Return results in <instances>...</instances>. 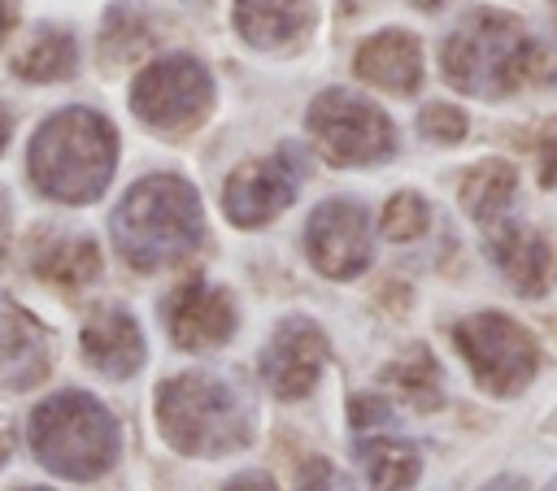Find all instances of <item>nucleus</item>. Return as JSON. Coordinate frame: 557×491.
Listing matches in <instances>:
<instances>
[{"instance_id": "nucleus-34", "label": "nucleus", "mask_w": 557, "mask_h": 491, "mask_svg": "<svg viewBox=\"0 0 557 491\" xmlns=\"http://www.w3.org/2000/svg\"><path fill=\"white\" fill-rule=\"evenodd\" d=\"M409 4H413V9H426V13H435L444 0H409Z\"/></svg>"}, {"instance_id": "nucleus-17", "label": "nucleus", "mask_w": 557, "mask_h": 491, "mask_svg": "<svg viewBox=\"0 0 557 491\" xmlns=\"http://www.w3.org/2000/svg\"><path fill=\"white\" fill-rule=\"evenodd\" d=\"M313 26V0H235V30L252 48H287Z\"/></svg>"}, {"instance_id": "nucleus-8", "label": "nucleus", "mask_w": 557, "mask_h": 491, "mask_svg": "<svg viewBox=\"0 0 557 491\" xmlns=\"http://www.w3.org/2000/svg\"><path fill=\"white\" fill-rule=\"evenodd\" d=\"M213 109V74L191 56L174 52L139 70L131 87V113L157 135H183Z\"/></svg>"}, {"instance_id": "nucleus-36", "label": "nucleus", "mask_w": 557, "mask_h": 491, "mask_svg": "<svg viewBox=\"0 0 557 491\" xmlns=\"http://www.w3.org/2000/svg\"><path fill=\"white\" fill-rule=\"evenodd\" d=\"M540 491H557V474H553V478H548V482H544Z\"/></svg>"}, {"instance_id": "nucleus-20", "label": "nucleus", "mask_w": 557, "mask_h": 491, "mask_svg": "<svg viewBox=\"0 0 557 491\" xmlns=\"http://www.w3.org/2000/svg\"><path fill=\"white\" fill-rule=\"evenodd\" d=\"M513 196H518V169L500 156L474 161L457 182V200H461L466 217L479 222V226H492L496 217H505Z\"/></svg>"}, {"instance_id": "nucleus-18", "label": "nucleus", "mask_w": 557, "mask_h": 491, "mask_svg": "<svg viewBox=\"0 0 557 491\" xmlns=\"http://www.w3.org/2000/svg\"><path fill=\"white\" fill-rule=\"evenodd\" d=\"M30 269L52 287H87L100 274V248L83 230H52L30 252Z\"/></svg>"}, {"instance_id": "nucleus-27", "label": "nucleus", "mask_w": 557, "mask_h": 491, "mask_svg": "<svg viewBox=\"0 0 557 491\" xmlns=\"http://www.w3.org/2000/svg\"><path fill=\"white\" fill-rule=\"evenodd\" d=\"M348 421H352V430H379V426H392V404H387V395H379V391H361V395H352L348 400Z\"/></svg>"}, {"instance_id": "nucleus-22", "label": "nucleus", "mask_w": 557, "mask_h": 491, "mask_svg": "<svg viewBox=\"0 0 557 491\" xmlns=\"http://www.w3.org/2000/svg\"><path fill=\"white\" fill-rule=\"evenodd\" d=\"M78 70V43L65 26H39L30 43L13 56V74L26 83H61Z\"/></svg>"}, {"instance_id": "nucleus-3", "label": "nucleus", "mask_w": 557, "mask_h": 491, "mask_svg": "<svg viewBox=\"0 0 557 491\" xmlns=\"http://www.w3.org/2000/svg\"><path fill=\"white\" fill-rule=\"evenodd\" d=\"M117 165V130L87 104L57 109L44 117L26 148V169L39 196L57 204H91L104 196Z\"/></svg>"}, {"instance_id": "nucleus-23", "label": "nucleus", "mask_w": 557, "mask_h": 491, "mask_svg": "<svg viewBox=\"0 0 557 491\" xmlns=\"http://www.w3.org/2000/svg\"><path fill=\"white\" fill-rule=\"evenodd\" d=\"M426 226H431V204H426L418 191H396V196L383 204V217H379L383 239L409 243V239L426 235Z\"/></svg>"}, {"instance_id": "nucleus-1", "label": "nucleus", "mask_w": 557, "mask_h": 491, "mask_svg": "<svg viewBox=\"0 0 557 491\" xmlns=\"http://www.w3.org/2000/svg\"><path fill=\"white\" fill-rule=\"evenodd\" d=\"M440 74L448 87L474 100H505L557 78L553 52L531 35V26L509 13L479 4L453 22L440 43Z\"/></svg>"}, {"instance_id": "nucleus-11", "label": "nucleus", "mask_w": 557, "mask_h": 491, "mask_svg": "<svg viewBox=\"0 0 557 491\" xmlns=\"http://www.w3.org/2000/svg\"><path fill=\"white\" fill-rule=\"evenodd\" d=\"M326 356H331V343H326V330L313 322V317H283L270 335V343L261 348V382L278 395V400H305L322 369H326Z\"/></svg>"}, {"instance_id": "nucleus-19", "label": "nucleus", "mask_w": 557, "mask_h": 491, "mask_svg": "<svg viewBox=\"0 0 557 491\" xmlns=\"http://www.w3.org/2000/svg\"><path fill=\"white\" fill-rule=\"evenodd\" d=\"M357 465L370 491H413L422 478V448L392 435H361Z\"/></svg>"}, {"instance_id": "nucleus-12", "label": "nucleus", "mask_w": 557, "mask_h": 491, "mask_svg": "<svg viewBox=\"0 0 557 491\" xmlns=\"http://www.w3.org/2000/svg\"><path fill=\"white\" fill-rule=\"evenodd\" d=\"M161 322H165V335H170L174 348L209 352V348H222L235 335L239 313H235V300H231L226 287H218L209 278H183L165 295Z\"/></svg>"}, {"instance_id": "nucleus-24", "label": "nucleus", "mask_w": 557, "mask_h": 491, "mask_svg": "<svg viewBox=\"0 0 557 491\" xmlns=\"http://www.w3.org/2000/svg\"><path fill=\"white\" fill-rule=\"evenodd\" d=\"M418 130H422V139H431V143H440V148H453V143L466 139L470 117H466L457 104H448V100H431V104H422V113H418Z\"/></svg>"}, {"instance_id": "nucleus-5", "label": "nucleus", "mask_w": 557, "mask_h": 491, "mask_svg": "<svg viewBox=\"0 0 557 491\" xmlns=\"http://www.w3.org/2000/svg\"><path fill=\"white\" fill-rule=\"evenodd\" d=\"M26 435L35 461L48 474L74 482L109 474L122 456V426L109 404H100L91 391H57L39 400L26 421Z\"/></svg>"}, {"instance_id": "nucleus-30", "label": "nucleus", "mask_w": 557, "mask_h": 491, "mask_svg": "<svg viewBox=\"0 0 557 491\" xmlns=\"http://www.w3.org/2000/svg\"><path fill=\"white\" fill-rule=\"evenodd\" d=\"M479 491H531V482H527V474H496Z\"/></svg>"}, {"instance_id": "nucleus-10", "label": "nucleus", "mask_w": 557, "mask_h": 491, "mask_svg": "<svg viewBox=\"0 0 557 491\" xmlns=\"http://www.w3.org/2000/svg\"><path fill=\"white\" fill-rule=\"evenodd\" d=\"M300 178H305V165L292 152H270L261 161L239 165L222 187V209H226L231 226L257 230V226L274 222L296 200Z\"/></svg>"}, {"instance_id": "nucleus-31", "label": "nucleus", "mask_w": 557, "mask_h": 491, "mask_svg": "<svg viewBox=\"0 0 557 491\" xmlns=\"http://www.w3.org/2000/svg\"><path fill=\"white\" fill-rule=\"evenodd\" d=\"M9 456H13V426H9V417L0 413V469L9 465Z\"/></svg>"}, {"instance_id": "nucleus-28", "label": "nucleus", "mask_w": 557, "mask_h": 491, "mask_svg": "<svg viewBox=\"0 0 557 491\" xmlns=\"http://www.w3.org/2000/svg\"><path fill=\"white\" fill-rule=\"evenodd\" d=\"M296 491H361L339 465H331V461H322V456H313L305 469H300V482H296Z\"/></svg>"}, {"instance_id": "nucleus-13", "label": "nucleus", "mask_w": 557, "mask_h": 491, "mask_svg": "<svg viewBox=\"0 0 557 491\" xmlns=\"http://www.w3.org/2000/svg\"><path fill=\"white\" fill-rule=\"evenodd\" d=\"M483 230H487L483 248H487L492 265L500 269V278L509 282L513 295L540 300V295L553 291V282H557V252H553V243H548L544 230H535L531 222L509 217V213L496 217Z\"/></svg>"}, {"instance_id": "nucleus-21", "label": "nucleus", "mask_w": 557, "mask_h": 491, "mask_svg": "<svg viewBox=\"0 0 557 491\" xmlns=\"http://www.w3.org/2000/svg\"><path fill=\"white\" fill-rule=\"evenodd\" d=\"M383 382H387L405 404H413L418 413H435V408L444 404V374H440V361L431 356L426 343H413V348H405L396 361H387Z\"/></svg>"}, {"instance_id": "nucleus-38", "label": "nucleus", "mask_w": 557, "mask_h": 491, "mask_svg": "<svg viewBox=\"0 0 557 491\" xmlns=\"http://www.w3.org/2000/svg\"><path fill=\"white\" fill-rule=\"evenodd\" d=\"M548 4H553V22H557V0H548Z\"/></svg>"}, {"instance_id": "nucleus-14", "label": "nucleus", "mask_w": 557, "mask_h": 491, "mask_svg": "<svg viewBox=\"0 0 557 491\" xmlns=\"http://www.w3.org/2000/svg\"><path fill=\"white\" fill-rule=\"evenodd\" d=\"M78 348H83V361L113 378V382H126L139 374V365L148 361V343H144V330L139 322L122 309V304H100L87 313L83 330H78Z\"/></svg>"}, {"instance_id": "nucleus-33", "label": "nucleus", "mask_w": 557, "mask_h": 491, "mask_svg": "<svg viewBox=\"0 0 557 491\" xmlns=\"http://www.w3.org/2000/svg\"><path fill=\"white\" fill-rule=\"evenodd\" d=\"M540 430H544V435H557V408H553V413L540 421Z\"/></svg>"}, {"instance_id": "nucleus-2", "label": "nucleus", "mask_w": 557, "mask_h": 491, "mask_svg": "<svg viewBox=\"0 0 557 491\" xmlns=\"http://www.w3.org/2000/svg\"><path fill=\"white\" fill-rule=\"evenodd\" d=\"M109 235H113L117 256L131 269L139 274L170 269L205 243L200 196L178 174H148L117 200L109 217Z\"/></svg>"}, {"instance_id": "nucleus-26", "label": "nucleus", "mask_w": 557, "mask_h": 491, "mask_svg": "<svg viewBox=\"0 0 557 491\" xmlns=\"http://www.w3.org/2000/svg\"><path fill=\"white\" fill-rule=\"evenodd\" d=\"M531 156H535V178H540V187L557 196V113L544 117V122L531 130Z\"/></svg>"}, {"instance_id": "nucleus-6", "label": "nucleus", "mask_w": 557, "mask_h": 491, "mask_svg": "<svg viewBox=\"0 0 557 491\" xmlns=\"http://www.w3.org/2000/svg\"><path fill=\"white\" fill-rule=\"evenodd\" d=\"M453 348L461 352L474 387L492 400H518L544 365L540 339L518 317H509L500 309H474V313L457 317Z\"/></svg>"}, {"instance_id": "nucleus-29", "label": "nucleus", "mask_w": 557, "mask_h": 491, "mask_svg": "<svg viewBox=\"0 0 557 491\" xmlns=\"http://www.w3.org/2000/svg\"><path fill=\"white\" fill-rule=\"evenodd\" d=\"M222 491H278V487H274V478H270V474L252 469V474H235Z\"/></svg>"}, {"instance_id": "nucleus-9", "label": "nucleus", "mask_w": 557, "mask_h": 491, "mask_svg": "<svg viewBox=\"0 0 557 491\" xmlns=\"http://www.w3.org/2000/svg\"><path fill=\"white\" fill-rule=\"evenodd\" d=\"M305 256L322 278H361L374 261V230L366 204L352 196L322 200L305 222Z\"/></svg>"}, {"instance_id": "nucleus-35", "label": "nucleus", "mask_w": 557, "mask_h": 491, "mask_svg": "<svg viewBox=\"0 0 557 491\" xmlns=\"http://www.w3.org/2000/svg\"><path fill=\"white\" fill-rule=\"evenodd\" d=\"M4 30H9V4L0 0V39H4Z\"/></svg>"}, {"instance_id": "nucleus-16", "label": "nucleus", "mask_w": 557, "mask_h": 491, "mask_svg": "<svg viewBox=\"0 0 557 491\" xmlns=\"http://www.w3.org/2000/svg\"><path fill=\"white\" fill-rule=\"evenodd\" d=\"M352 70L361 83L379 87V91H392V96H413L422 87V43L418 35L400 30V26H387L379 35H370L357 56H352Z\"/></svg>"}, {"instance_id": "nucleus-32", "label": "nucleus", "mask_w": 557, "mask_h": 491, "mask_svg": "<svg viewBox=\"0 0 557 491\" xmlns=\"http://www.w3.org/2000/svg\"><path fill=\"white\" fill-rule=\"evenodd\" d=\"M9 135H13V117H9V109H0V152H4Z\"/></svg>"}, {"instance_id": "nucleus-37", "label": "nucleus", "mask_w": 557, "mask_h": 491, "mask_svg": "<svg viewBox=\"0 0 557 491\" xmlns=\"http://www.w3.org/2000/svg\"><path fill=\"white\" fill-rule=\"evenodd\" d=\"M17 491H52V487H17Z\"/></svg>"}, {"instance_id": "nucleus-15", "label": "nucleus", "mask_w": 557, "mask_h": 491, "mask_svg": "<svg viewBox=\"0 0 557 491\" xmlns=\"http://www.w3.org/2000/svg\"><path fill=\"white\" fill-rule=\"evenodd\" d=\"M52 369V339L48 330L22 313V309H0V391L22 395L39 387Z\"/></svg>"}, {"instance_id": "nucleus-4", "label": "nucleus", "mask_w": 557, "mask_h": 491, "mask_svg": "<svg viewBox=\"0 0 557 491\" xmlns=\"http://www.w3.org/2000/svg\"><path fill=\"white\" fill-rule=\"evenodd\" d=\"M157 430L178 456L218 461L252 443V408L235 382L191 369L157 387Z\"/></svg>"}, {"instance_id": "nucleus-25", "label": "nucleus", "mask_w": 557, "mask_h": 491, "mask_svg": "<svg viewBox=\"0 0 557 491\" xmlns=\"http://www.w3.org/2000/svg\"><path fill=\"white\" fill-rule=\"evenodd\" d=\"M144 43H148L144 17H139L131 4H117V9L109 13L104 35H100V52H109L113 61H122V56H131V52H135V48H144Z\"/></svg>"}, {"instance_id": "nucleus-7", "label": "nucleus", "mask_w": 557, "mask_h": 491, "mask_svg": "<svg viewBox=\"0 0 557 491\" xmlns=\"http://www.w3.org/2000/svg\"><path fill=\"white\" fill-rule=\"evenodd\" d=\"M305 126H309L318 152L331 165L366 169V165L392 161L396 148H400L392 117L374 100H366L357 91H344V87L318 91L313 104H309V113H305Z\"/></svg>"}]
</instances>
